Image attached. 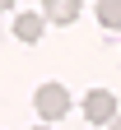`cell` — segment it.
<instances>
[{"instance_id":"1","label":"cell","mask_w":121,"mask_h":130,"mask_svg":"<svg viewBox=\"0 0 121 130\" xmlns=\"http://www.w3.org/2000/svg\"><path fill=\"white\" fill-rule=\"evenodd\" d=\"M33 107H37L42 121H61L65 111H70V93H65V84H42L37 93H33Z\"/></svg>"},{"instance_id":"2","label":"cell","mask_w":121,"mask_h":130,"mask_svg":"<svg viewBox=\"0 0 121 130\" xmlns=\"http://www.w3.org/2000/svg\"><path fill=\"white\" fill-rule=\"evenodd\" d=\"M112 116H116V98L107 88H89L84 93V121L89 125H107Z\"/></svg>"},{"instance_id":"3","label":"cell","mask_w":121,"mask_h":130,"mask_svg":"<svg viewBox=\"0 0 121 130\" xmlns=\"http://www.w3.org/2000/svg\"><path fill=\"white\" fill-rule=\"evenodd\" d=\"M42 19L47 23H75L79 19V0H42Z\"/></svg>"},{"instance_id":"4","label":"cell","mask_w":121,"mask_h":130,"mask_svg":"<svg viewBox=\"0 0 121 130\" xmlns=\"http://www.w3.org/2000/svg\"><path fill=\"white\" fill-rule=\"evenodd\" d=\"M42 28H47L42 14H14V37L19 42H42Z\"/></svg>"},{"instance_id":"5","label":"cell","mask_w":121,"mask_h":130,"mask_svg":"<svg viewBox=\"0 0 121 130\" xmlns=\"http://www.w3.org/2000/svg\"><path fill=\"white\" fill-rule=\"evenodd\" d=\"M98 23L102 28H121V0H98Z\"/></svg>"},{"instance_id":"6","label":"cell","mask_w":121,"mask_h":130,"mask_svg":"<svg viewBox=\"0 0 121 130\" xmlns=\"http://www.w3.org/2000/svg\"><path fill=\"white\" fill-rule=\"evenodd\" d=\"M107 125H112V130H121V116H112V121H107Z\"/></svg>"},{"instance_id":"7","label":"cell","mask_w":121,"mask_h":130,"mask_svg":"<svg viewBox=\"0 0 121 130\" xmlns=\"http://www.w3.org/2000/svg\"><path fill=\"white\" fill-rule=\"evenodd\" d=\"M9 5H14V0H0V9H9Z\"/></svg>"},{"instance_id":"8","label":"cell","mask_w":121,"mask_h":130,"mask_svg":"<svg viewBox=\"0 0 121 130\" xmlns=\"http://www.w3.org/2000/svg\"><path fill=\"white\" fill-rule=\"evenodd\" d=\"M37 130H47V125H37Z\"/></svg>"}]
</instances>
